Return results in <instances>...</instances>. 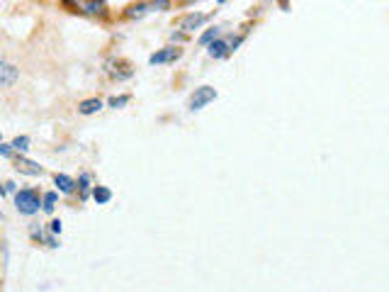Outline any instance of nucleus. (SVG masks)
Returning a JSON list of instances; mask_svg holds the SVG:
<instances>
[{
    "label": "nucleus",
    "mask_w": 389,
    "mask_h": 292,
    "mask_svg": "<svg viewBox=\"0 0 389 292\" xmlns=\"http://www.w3.org/2000/svg\"><path fill=\"white\" fill-rule=\"evenodd\" d=\"M64 5L71 8L73 12H83V15H107V5L105 0H64Z\"/></svg>",
    "instance_id": "1"
},
{
    "label": "nucleus",
    "mask_w": 389,
    "mask_h": 292,
    "mask_svg": "<svg viewBox=\"0 0 389 292\" xmlns=\"http://www.w3.org/2000/svg\"><path fill=\"white\" fill-rule=\"evenodd\" d=\"M15 207L22 214L39 212V195H37V190H20L15 195Z\"/></svg>",
    "instance_id": "2"
},
{
    "label": "nucleus",
    "mask_w": 389,
    "mask_h": 292,
    "mask_svg": "<svg viewBox=\"0 0 389 292\" xmlns=\"http://www.w3.org/2000/svg\"><path fill=\"white\" fill-rule=\"evenodd\" d=\"M217 98V90L210 88V85H202V88L195 90V95H192V100H190V110L192 112H197V110H202L207 102H212Z\"/></svg>",
    "instance_id": "3"
},
{
    "label": "nucleus",
    "mask_w": 389,
    "mask_h": 292,
    "mask_svg": "<svg viewBox=\"0 0 389 292\" xmlns=\"http://www.w3.org/2000/svg\"><path fill=\"white\" fill-rule=\"evenodd\" d=\"M15 78H17V68L12 66V64H8V61H3L0 64V85L3 88H10L12 83H15Z\"/></svg>",
    "instance_id": "4"
},
{
    "label": "nucleus",
    "mask_w": 389,
    "mask_h": 292,
    "mask_svg": "<svg viewBox=\"0 0 389 292\" xmlns=\"http://www.w3.org/2000/svg\"><path fill=\"white\" fill-rule=\"evenodd\" d=\"M180 56L178 49H173V46H168V49H161V51H156V54H151V64H168V61H175V59Z\"/></svg>",
    "instance_id": "5"
},
{
    "label": "nucleus",
    "mask_w": 389,
    "mask_h": 292,
    "mask_svg": "<svg viewBox=\"0 0 389 292\" xmlns=\"http://www.w3.org/2000/svg\"><path fill=\"white\" fill-rule=\"evenodd\" d=\"M204 20H207V15H200V12L195 15V12H192V15H188V17L180 20V30H183V32H192V30H197Z\"/></svg>",
    "instance_id": "6"
},
{
    "label": "nucleus",
    "mask_w": 389,
    "mask_h": 292,
    "mask_svg": "<svg viewBox=\"0 0 389 292\" xmlns=\"http://www.w3.org/2000/svg\"><path fill=\"white\" fill-rule=\"evenodd\" d=\"M226 51H229V44H226L224 39H214V42L210 44V56H212V59L226 56Z\"/></svg>",
    "instance_id": "7"
},
{
    "label": "nucleus",
    "mask_w": 389,
    "mask_h": 292,
    "mask_svg": "<svg viewBox=\"0 0 389 292\" xmlns=\"http://www.w3.org/2000/svg\"><path fill=\"white\" fill-rule=\"evenodd\" d=\"M102 107V102L98 100V98H90V100H83L80 105H78V112L80 114H93V112H98Z\"/></svg>",
    "instance_id": "8"
},
{
    "label": "nucleus",
    "mask_w": 389,
    "mask_h": 292,
    "mask_svg": "<svg viewBox=\"0 0 389 292\" xmlns=\"http://www.w3.org/2000/svg\"><path fill=\"white\" fill-rule=\"evenodd\" d=\"M17 170H22V173H27V176H39V173H42V166H37V163H32V161L20 158V161H17Z\"/></svg>",
    "instance_id": "9"
},
{
    "label": "nucleus",
    "mask_w": 389,
    "mask_h": 292,
    "mask_svg": "<svg viewBox=\"0 0 389 292\" xmlns=\"http://www.w3.org/2000/svg\"><path fill=\"white\" fill-rule=\"evenodd\" d=\"M54 183L58 185V190L61 192H73V188H76L73 178H68V176H64V173H58V176L54 178Z\"/></svg>",
    "instance_id": "10"
},
{
    "label": "nucleus",
    "mask_w": 389,
    "mask_h": 292,
    "mask_svg": "<svg viewBox=\"0 0 389 292\" xmlns=\"http://www.w3.org/2000/svg\"><path fill=\"white\" fill-rule=\"evenodd\" d=\"M93 197H95V202L98 205H105L112 200V190L110 188H105V185H98L95 190H93Z\"/></svg>",
    "instance_id": "11"
},
{
    "label": "nucleus",
    "mask_w": 389,
    "mask_h": 292,
    "mask_svg": "<svg viewBox=\"0 0 389 292\" xmlns=\"http://www.w3.org/2000/svg\"><path fill=\"white\" fill-rule=\"evenodd\" d=\"M148 3H139V5H132L129 10H127V17H144L146 12H148Z\"/></svg>",
    "instance_id": "12"
},
{
    "label": "nucleus",
    "mask_w": 389,
    "mask_h": 292,
    "mask_svg": "<svg viewBox=\"0 0 389 292\" xmlns=\"http://www.w3.org/2000/svg\"><path fill=\"white\" fill-rule=\"evenodd\" d=\"M217 37H219V30L214 27V30H207V32L202 34V37H200V42H202V44H212V42H214Z\"/></svg>",
    "instance_id": "13"
},
{
    "label": "nucleus",
    "mask_w": 389,
    "mask_h": 292,
    "mask_svg": "<svg viewBox=\"0 0 389 292\" xmlns=\"http://www.w3.org/2000/svg\"><path fill=\"white\" fill-rule=\"evenodd\" d=\"M54 202H56V192H46L44 195V212H54Z\"/></svg>",
    "instance_id": "14"
},
{
    "label": "nucleus",
    "mask_w": 389,
    "mask_h": 292,
    "mask_svg": "<svg viewBox=\"0 0 389 292\" xmlns=\"http://www.w3.org/2000/svg\"><path fill=\"white\" fill-rule=\"evenodd\" d=\"M27 144H29V139H27V136H17V139L12 141V146H15L17 151H27Z\"/></svg>",
    "instance_id": "15"
},
{
    "label": "nucleus",
    "mask_w": 389,
    "mask_h": 292,
    "mask_svg": "<svg viewBox=\"0 0 389 292\" xmlns=\"http://www.w3.org/2000/svg\"><path fill=\"white\" fill-rule=\"evenodd\" d=\"M88 183H90L88 173H85V176H80V195H83V197H88Z\"/></svg>",
    "instance_id": "16"
},
{
    "label": "nucleus",
    "mask_w": 389,
    "mask_h": 292,
    "mask_svg": "<svg viewBox=\"0 0 389 292\" xmlns=\"http://www.w3.org/2000/svg\"><path fill=\"white\" fill-rule=\"evenodd\" d=\"M151 8H156V10H168L170 8V0H154Z\"/></svg>",
    "instance_id": "17"
},
{
    "label": "nucleus",
    "mask_w": 389,
    "mask_h": 292,
    "mask_svg": "<svg viewBox=\"0 0 389 292\" xmlns=\"http://www.w3.org/2000/svg\"><path fill=\"white\" fill-rule=\"evenodd\" d=\"M127 102H129V98H127V95H122V98H112L110 105H112V107H122V105H127Z\"/></svg>",
    "instance_id": "18"
},
{
    "label": "nucleus",
    "mask_w": 389,
    "mask_h": 292,
    "mask_svg": "<svg viewBox=\"0 0 389 292\" xmlns=\"http://www.w3.org/2000/svg\"><path fill=\"white\" fill-rule=\"evenodd\" d=\"M0 154H3V156L8 158V156H10V154H12V144H3V146H0Z\"/></svg>",
    "instance_id": "19"
},
{
    "label": "nucleus",
    "mask_w": 389,
    "mask_h": 292,
    "mask_svg": "<svg viewBox=\"0 0 389 292\" xmlns=\"http://www.w3.org/2000/svg\"><path fill=\"white\" fill-rule=\"evenodd\" d=\"M51 231H54V234H58V231H61V222H58V219H56V222H51Z\"/></svg>",
    "instance_id": "20"
},
{
    "label": "nucleus",
    "mask_w": 389,
    "mask_h": 292,
    "mask_svg": "<svg viewBox=\"0 0 389 292\" xmlns=\"http://www.w3.org/2000/svg\"><path fill=\"white\" fill-rule=\"evenodd\" d=\"M219 3H224V0H219Z\"/></svg>",
    "instance_id": "21"
},
{
    "label": "nucleus",
    "mask_w": 389,
    "mask_h": 292,
    "mask_svg": "<svg viewBox=\"0 0 389 292\" xmlns=\"http://www.w3.org/2000/svg\"><path fill=\"white\" fill-rule=\"evenodd\" d=\"M185 3H188V0H185Z\"/></svg>",
    "instance_id": "22"
}]
</instances>
